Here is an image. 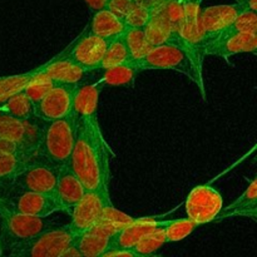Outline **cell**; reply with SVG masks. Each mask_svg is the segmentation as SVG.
I'll use <instances>...</instances> for the list:
<instances>
[{"label": "cell", "mask_w": 257, "mask_h": 257, "mask_svg": "<svg viewBox=\"0 0 257 257\" xmlns=\"http://www.w3.org/2000/svg\"><path fill=\"white\" fill-rule=\"evenodd\" d=\"M88 4V7L94 12V10H99L105 8V4H107V0H84Z\"/></svg>", "instance_id": "cell-38"}, {"label": "cell", "mask_w": 257, "mask_h": 257, "mask_svg": "<svg viewBox=\"0 0 257 257\" xmlns=\"http://www.w3.org/2000/svg\"><path fill=\"white\" fill-rule=\"evenodd\" d=\"M185 3V14L181 24L178 25L181 47L187 50L188 54L196 63L197 68L203 72V60H205V44H203L202 33L200 27V5L197 3Z\"/></svg>", "instance_id": "cell-8"}, {"label": "cell", "mask_w": 257, "mask_h": 257, "mask_svg": "<svg viewBox=\"0 0 257 257\" xmlns=\"http://www.w3.org/2000/svg\"><path fill=\"white\" fill-rule=\"evenodd\" d=\"M103 75L98 82L104 87V85H112V87H119V85H132L135 82L138 73L137 65L132 62L123 63V64L117 65V67L109 68V69L103 70Z\"/></svg>", "instance_id": "cell-25"}, {"label": "cell", "mask_w": 257, "mask_h": 257, "mask_svg": "<svg viewBox=\"0 0 257 257\" xmlns=\"http://www.w3.org/2000/svg\"><path fill=\"white\" fill-rule=\"evenodd\" d=\"M138 257L137 253L132 248H123V247H109L102 257Z\"/></svg>", "instance_id": "cell-37"}, {"label": "cell", "mask_w": 257, "mask_h": 257, "mask_svg": "<svg viewBox=\"0 0 257 257\" xmlns=\"http://www.w3.org/2000/svg\"><path fill=\"white\" fill-rule=\"evenodd\" d=\"M163 5H165V3H162L160 7L153 10L147 25L143 28L146 38H147L151 47L163 44V43H172V44L181 45L178 30L170 23Z\"/></svg>", "instance_id": "cell-18"}, {"label": "cell", "mask_w": 257, "mask_h": 257, "mask_svg": "<svg viewBox=\"0 0 257 257\" xmlns=\"http://www.w3.org/2000/svg\"><path fill=\"white\" fill-rule=\"evenodd\" d=\"M109 186H100L94 190H87L83 197L70 212V231L75 236L89 230L102 216L105 205L110 202Z\"/></svg>", "instance_id": "cell-6"}, {"label": "cell", "mask_w": 257, "mask_h": 257, "mask_svg": "<svg viewBox=\"0 0 257 257\" xmlns=\"http://www.w3.org/2000/svg\"><path fill=\"white\" fill-rule=\"evenodd\" d=\"M32 119L19 120L7 117L0 122V138L17 142L29 155L37 157L42 128L32 122Z\"/></svg>", "instance_id": "cell-13"}, {"label": "cell", "mask_w": 257, "mask_h": 257, "mask_svg": "<svg viewBox=\"0 0 257 257\" xmlns=\"http://www.w3.org/2000/svg\"><path fill=\"white\" fill-rule=\"evenodd\" d=\"M0 107L7 117L13 119L28 120L34 118V104L24 90L10 97Z\"/></svg>", "instance_id": "cell-28"}, {"label": "cell", "mask_w": 257, "mask_h": 257, "mask_svg": "<svg viewBox=\"0 0 257 257\" xmlns=\"http://www.w3.org/2000/svg\"><path fill=\"white\" fill-rule=\"evenodd\" d=\"M44 72L54 80L55 84H78L88 73L82 65L68 57L67 48L49 59Z\"/></svg>", "instance_id": "cell-19"}, {"label": "cell", "mask_w": 257, "mask_h": 257, "mask_svg": "<svg viewBox=\"0 0 257 257\" xmlns=\"http://www.w3.org/2000/svg\"><path fill=\"white\" fill-rule=\"evenodd\" d=\"M200 226L195 221L190 220L188 217L175 218L170 222V225L165 228L166 243L178 242L190 236L193 231Z\"/></svg>", "instance_id": "cell-34"}, {"label": "cell", "mask_w": 257, "mask_h": 257, "mask_svg": "<svg viewBox=\"0 0 257 257\" xmlns=\"http://www.w3.org/2000/svg\"><path fill=\"white\" fill-rule=\"evenodd\" d=\"M103 85L99 82L94 83H78L73 94V113L77 115L78 119H87V118H98V100L102 92Z\"/></svg>", "instance_id": "cell-21"}, {"label": "cell", "mask_w": 257, "mask_h": 257, "mask_svg": "<svg viewBox=\"0 0 257 257\" xmlns=\"http://www.w3.org/2000/svg\"><path fill=\"white\" fill-rule=\"evenodd\" d=\"M245 8L238 3L227 5H213L200 10V27L205 49L210 43L217 39L221 33Z\"/></svg>", "instance_id": "cell-12"}, {"label": "cell", "mask_w": 257, "mask_h": 257, "mask_svg": "<svg viewBox=\"0 0 257 257\" xmlns=\"http://www.w3.org/2000/svg\"><path fill=\"white\" fill-rule=\"evenodd\" d=\"M242 33H257V12L251 9H243L236 15L235 19L226 27L221 33L220 38L230 37L233 34H242Z\"/></svg>", "instance_id": "cell-31"}, {"label": "cell", "mask_w": 257, "mask_h": 257, "mask_svg": "<svg viewBox=\"0 0 257 257\" xmlns=\"http://www.w3.org/2000/svg\"><path fill=\"white\" fill-rule=\"evenodd\" d=\"M182 2H190V3H197V4H201L202 0H182Z\"/></svg>", "instance_id": "cell-42"}, {"label": "cell", "mask_w": 257, "mask_h": 257, "mask_svg": "<svg viewBox=\"0 0 257 257\" xmlns=\"http://www.w3.org/2000/svg\"><path fill=\"white\" fill-rule=\"evenodd\" d=\"M241 53H257V33H242L213 40L206 47V57H218L230 63V57Z\"/></svg>", "instance_id": "cell-15"}, {"label": "cell", "mask_w": 257, "mask_h": 257, "mask_svg": "<svg viewBox=\"0 0 257 257\" xmlns=\"http://www.w3.org/2000/svg\"><path fill=\"white\" fill-rule=\"evenodd\" d=\"M5 118H7V114H5V113L3 112L2 107H0V122H2L3 119H5Z\"/></svg>", "instance_id": "cell-41"}, {"label": "cell", "mask_w": 257, "mask_h": 257, "mask_svg": "<svg viewBox=\"0 0 257 257\" xmlns=\"http://www.w3.org/2000/svg\"><path fill=\"white\" fill-rule=\"evenodd\" d=\"M62 257H82V255H80L79 250H78L77 246H75L74 242H73L72 245H70L64 252H63Z\"/></svg>", "instance_id": "cell-39"}, {"label": "cell", "mask_w": 257, "mask_h": 257, "mask_svg": "<svg viewBox=\"0 0 257 257\" xmlns=\"http://www.w3.org/2000/svg\"><path fill=\"white\" fill-rule=\"evenodd\" d=\"M123 35H124L125 45H127L128 53H130V59L132 62H138L140 59H142L147 54L148 50L152 48L146 38L143 28L125 29Z\"/></svg>", "instance_id": "cell-30"}, {"label": "cell", "mask_w": 257, "mask_h": 257, "mask_svg": "<svg viewBox=\"0 0 257 257\" xmlns=\"http://www.w3.org/2000/svg\"><path fill=\"white\" fill-rule=\"evenodd\" d=\"M87 29L92 34L110 40L118 35L124 34L127 28L122 19L115 17L107 8H103V9L94 10L92 19L87 25Z\"/></svg>", "instance_id": "cell-22"}, {"label": "cell", "mask_w": 257, "mask_h": 257, "mask_svg": "<svg viewBox=\"0 0 257 257\" xmlns=\"http://www.w3.org/2000/svg\"><path fill=\"white\" fill-rule=\"evenodd\" d=\"M138 70H175L187 77L200 89L201 95L206 99L203 72L200 70L188 54L187 50L181 45L172 43H163L155 45L148 50L147 54L138 62H133Z\"/></svg>", "instance_id": "cell-2"}, {"label": "cell", "mask_w": 257, "mask_h": 257, "mask_svg": "<svg viewBox=\"0 0 257 257\" xmlns=\"http://www.w3.org/2000/svg\"><path fill=\"white\" fill-rule=\"evenodd\" d=\"M58 171H59V168L57 166L47 162L40 157H34L28 163L25 170L15 178L14 182L22 190L45 193V195L55 197Z\"/></svg>", "instance_id": "cell-9"}, {"label": "cell", "mask_w": 257, "mask_h": 257, "mask_svg": "<svg viewBox=\"0 0 257 257\" xmlns=\"http://www.w3.org/2000/svg\"><path fill=\"white\" fill-rule=\"evenodd\" d=\"M85 191L87 190L83 186L82 181L75 176V173L70 170L69 166L64 165L59 167L55 197H57L58 203L62 208V212L69 216L72 212V208L83 197Z\"/></svg>", "instance_id": "cell-17"}, {"label": "cell", "mask_w": 257, "mask_h": 257, "mask_svg": "<svg viewBox=\"0 0 257 257\" xmlns=\"http://www.w3.org/2000/svg\"><path fill=\"white\" fill-rule=\"evenodd\" d=\"M110 238L100 236L92 231H85L75 236L74 245L79 250L82 257H102L109 248Z\"/></svg>", "instance_id": "cell-26"}, {"label": "cell", "mask_w": 257, "mask_h": 257, "mask_svg": "<svg viewBox=\"0 0 257 257\" xmlns=\"http://www.w3.org/2000/svg\"><path fill=\"white\" fill-rule=\"evenodd\" d=\"M135 220L136 217H132V216L117 210L110 201L109 203L105 205L99 220L89 228V231L100 236H104V237L112 238L118 231L124 228L125 226L132 223Z\"/></svg>", "instance_id": "cell-23"}, {"label": "cell", "mask_w": 257, "mask_h": 257, "mask_svg": "<svg viewBox=\"0 0 257 257\" xmlns=\"http://www.w3.org/2000/svg\"><path fill=\"white\" fill-rule=\"evenodd\" d=\"M236 3H238L245 9L256 10L257 12V0H236Z\"/></svg>", "instance_id": "cell-40"}, {"label": "cell", "mask_w": 257, "mask_h": 257, "mask_svg": "<svg viewBox=\"0 0 257 257\" xmlns=\"http://www.w3.org/2000/svg\"><path fill=\"white\" fill-rule=\"evenodd\" d=\"M130 59V53H128L127 45H125L124 35H118L108 42L107 49L103 54L102 60L98 64L97 70H105L109 68L117 67L123 64Z\"/></svg>", "instance_id": "cell-27"}, {"label": "cell", "mask_w": 257, "mask_h": 257, "mask_svg": "<svg viewBox=\"0 0 257 257\" xmlns=\"http://www.w3.org/2000/svg\"><path fill=\"white\" fill-rule=\"evenodd\" d=\"M48 62L43 63L42 65H38L34 69L28 70L25 73H20V74H13V75H7V77H0V105L5 102V100L9 99L10 97H13L17 93L24 90V88L27 87V84L29 83V80L34 77L35 74L40 72V70L44 69L47 67Z\"/></svg>", "instance_id": "cell-24"}, {"label": "cell", "mask_w": 257, "mask_h": 257, "mask_svg": "<svg viewBox=\"0 0 257 257\" xmlns=\"http://www.w3.org/2000/svg\"><path fill=\"white\" fill-rule=\"evenodd\" d=\"M77 84H55L39 102L34 104V118L50 122L72 113L73 94Z\"/></svg>", "instance_id": "cell-10"}, {"label": "cell", "mask_w": 257, "mask_h": 257, "mask_svg": "<svg viewBox=\"0 0 257 257\" xmlns=\"http://www.w3.org/2000/svg\"><path fill=\"white\" fill-rule=\"evenodd\" d=\"M75 235L68 225H57L25 242L15 243L8 248V255L17 257H62L74 242Z\"/></svg>", "instance_id": "cell-5"}, {"label": "cell", "mask_w": 257, "mask_h": 257, "mask_svg": "<svg viewBox=\"0 0 257 257\" xmlns=\"http://www.w3.org/2000/svg\"><path fill=\"white\" fill-rule=\"evenodd\" d=\"M223 207L221 193L210 185H200L188 193L185 201L187 217L198 226L215 221L216 216Z\"/></svg>", "instance_id": "cell-7"}, {"label": "cell", "mask_w": 257, "mask_h": 257, "mask_svg": "<svg viewBox=\"0 0 257 257\" xmlns=\"http://www.w3.org/2000/svg\"><path fill=\"white\" fill-rule=\"evenodd\" d=\"M44 123L37 156L59 168L67 165L72 155L77 138L78 118L72 112L60 119Z\"/></svg>", "instance_id": "cell-3"}, {"label": "cell", "mask_w": 257, "mask_h": 257, "mask_svg": "<svg viewBox=\"0 0 257 257\" xmlns=\"http://www.w3.org/2000/svg\"><path fill=\"white\" fill-rule=\"evenodd\" d=\"M44 69L40 70L38 74H35L34 77L29 80L27 87L24 88V92L27 93V95L29 97V99L32 100L33 104L39 102V100L55 85L54 80L44 72Z\"/></svg>", "instance_id": "cell-33"}, {"label": "cell", "mask_w": 257, "mask_h": 257, "mask_svg": "<svg viewBox=\"0 0 257 257\" xmlns=\"http://www.w3.org/2000/svg\"><path fill=\"white\" fill-rule=\"evenodd\" d=\"M235 217H246L256 221L257 217V181L253 178L245 191L226 207L221 208L215 221L228 220Z\"/></svg>", "instance_id": "cell-20"}, {"label": "cell", "mask_w": 257, "mask_h": 257, "mask_svg": "<svg viewBox=\"0 0 257 257\" xmlns=\"http://www.w3.org/2000/svg\"><path fill=\"white\" fill-rule=\"evenodd\" d=\"M136 5V0H107V8L109 12H112L115 17L119 19H124L128 13L133 9Z\"/></svg>", "instance_id": "cell-36"}, {"label": "cell", "mask_w": 257, "mask_h": 257, "mask_svg": "<svg viewBox=\"0 0 257 257\" xmlns=\"http://www.w3.org/2000/svg\"><path fill=\"white\" fill-rule=\"evenodd\" d=\"M58 223L49 217H34L17 212L0 198V243L2 255L15 243L25 242L43 231L54 227Z\"/></svg>", "instance_id": "cell-4"}, {"label": "cell", "mask_w": 257, "mask_h": 257, "mask_svg": "<svg viewBox=\"0 0 257 257\" xmlns=\"http://www.w3.org/2000/svg\"><path fill=\"white\" fill-rule=\"evenodd\" d=\"M30 161L25 156L0 151V183L14 182Z\"/></svg>", "instance_id": "cell-29"}, {"label": "cell", "mask_w": 257, "mask_h": 257, "mask_svg": "<svg viewBox=\"0 0 257 257\" xmlns=\"http://www.w3.org/2000/svg\"><path fill=\"white\" fill-rule=\"evenodd\" d=\"M165 228H160V230L143 236L140 241L135 243L132 250L137 253L138 257L155 256L157 251L162 248L163 245H166Z\"/></svg>", "instance_id": "cell-32"}, {"label": "cell", "mask_w": 257, "mask_h": 257, "mask_svg": "<svg viewBox=\"0 0 257 257\" xmlns=\"http://www.w3.org/2000/svg\"><path fill=\"white\" fill-rule=\"evenodd\" d=\"M0 255H2V243H0Z\"/></svg>", "instance_id": "cell-43"}, {"label": "cell", "mask_w": 257, "mask_h": 257, "mask_svg": "<svg viewBox=\"0 0 257 257\" xmlns=\"http://www.w3.org/2000/svg\"><path fill=\"white\" fill-rule=\"evenodd\" d=\"M152 13V9H148V8L138 5L137 3H136L133 9L131 10L127 14V17L123 19V23H124L127 29H131V28H145L146 25H147Z\"/></svg>", "instance_id": "cell-35"}, {"label": "cell", "mask_w": 257, "mask_h": 257, "mask_svg": "<svg viewBox=\"0 0 257 257\" xmlns=\"http://www.w3.org/2000/svg\"><path fill=\"white\" fill-rule=\"evenodd\" d=\"M109 40L92 34L85 28L67 47L68 57L82 65L87 72L97 70Z\"/></svg>", "instance_id": "cell-11"}, {"label": "cell", "mask_w": 257, "mask_h": 257, "mask_svg": "<svg viewBox=\"0 0 257 257\" xmlns=\"http://www.w3.org/2000/svg\"><path fill=\"white\" fill-rule=\"evenodd\" d=\"M9 206L17 212L34 217H49L54 213L62 212V208L54 196L25 190L15 196Z\"/></svg>", "instance_id": "cell-14"}, {"label": "cell", "mask_w": 257, "mask_h": 257, "mask_svg": "<svg viewBox=\"0 0 257 257\" xmlns=\"http://www.w3.org/2000/svg\"><path fill=\"white\" fill-rule=\"evenodd\" d=\"M113 157L114 153L104 140L98 118L78 119L77 138L67 165L85 190L109 186Z\"/></svg>", "instance_id": "cell-1"}, {"label": "cell", "mask_w": 257, "mask_h": 257, "mask_svg": "<svg viewBox=\"0 0 257 257\" xmlns=\"http://www.w3.org/2000/svg\"><path fill=\"white\" fill-rule=\"evenodd\" d=\"M162 216V215H161ZM160 216H146V217H136V220L124 228L118 231L110 238L109 247H123L132 248L137 241H140L143 236L157 231L160 228H165L170 225L172 220H160Z\"/></svg>", "instance_id": "cell-16"}]
</instances>
